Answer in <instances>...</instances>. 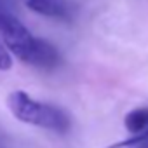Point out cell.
Wrapping results in <instances>:
<instances>
[{"mask_svg":"<svg viewBox=\"0 0 148 148\" xmlns=\"http://www.w3.org/2000/svg\"><path fill=\"white\" fill-rule=\"evenodd\" d=\"M0 35H2L4 45L9 52H12L16 58H19L25 63L30 61L35 49L37 37H33L32 32L16 16H12V12L0 21Z\"/></svg>","mask_w":148,"mask_h":148,"instance_id":"obj_2","label":"cell"},{"mask_svg":"<svg viewBox=\"0 0 148 148\" xmlns=\"http://www.w3.org/2000/svg\"><path fill=\"white\" fill-rule=\"evenodd\" d=\"M106 148H148V131H145L141 134H134L132 138L113 143Z\"/></svg>","mask_w":148,"mask_h":148,"instance_id":"obj_6","label":"cell"},{"mask_svg":"<svg viewBox=\"0 0 148 148\" xmlns=\"http://www.w3.org/2000/svg\"><path fill=\"white\" fill-rule=\"evenodd\" d=\"M7 106L19 122L58 132H64L70 127V119L64 115L63 110L47 103H40L32 96H28L25 91L11 92L7 98Z\"/></svg>","mask_w":148,"mask_h":148,"instance_id":"obj_1","label":"cell"},{"mask_svg":"<svg viewBox=\"0 0 148 148\" xmlns=\"http://www.w3.org/2000/svg\"><path fill=\"white\" fill-rule=\"evenodd\" d=\"M124 125L132 134H141L148 131V106H141L129 112L124 119Z\"/></svg>","mask_w":148,"mask_h":148,"instance_id":"obj_5","label":"cell"},{"mask_svg":"<svg viewBox=\"0 0 148 148\" xmlns=\"http://www.w3.org/2000/svg\"><path fill=\"white\" fill-rule=\"evenodd\" d=\"M12 66V58H11V52L5 49V45L0 42V70L5 71V70H11Z\"/></svg>","mask_w":148,"mask_h":148,"instance_id":"obj_7","label":"cell"},{"mask_svg":"<svg viewBox=\"0 0 148 148\" xmlns=\"http://www.w3.org/2000/svg\"><path fill=\"white\" fill-rule=\"evenodd\" d=\"M4 2H11V4H12V2H14V0H4Z\"/></svg>","mask_w":148,"mask_h":148,"instance_id":"obj_9","label":"cell"},{"mask_svg":"<svg viewBox=\"0 0 148 148\" xmlns=\"http://www.w3.org/2000/svg\"><path fill=\"white\" fill-rule=\"evenodd\" d=\"M23 2L30 11L47 18L68 19L71 14L70 4L66 0H23Z\"/></svg>","mask_w":148,"mask_h":148,"instance_id":"obj_3","label":"cell"},{"mask_svg":"<svg viewBox=\"0 0 148 148\" xmlns=\"http://www.w3.org/2000/svg\"><path fill=\"white\" fill-rule=\"evenodd\" d=\"M7 14H11V11L7 9V5H5V2L4 0H0V21H2Z\"/></svg>","mask_w":148,"mask_h":148,"instance_id":"obj_8","label":"cell"},{"mask_svg":"<svg viewBox=\"0 0 148 148\" xmlns=\"http://www.w3.org/2000/svg\"><path fill=\"white\" fill-rule=\"evenodd\" d=\"M28 64L38 66L44 70H51V68L59 64V52L51 42H47L44 38H37L35 49H33V54H32Z\"/></svg>","mask_w":148,"mask_h":148,"instance_id":"obj_4","label":"cell"}]
</instances>
